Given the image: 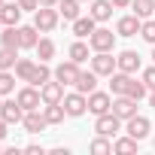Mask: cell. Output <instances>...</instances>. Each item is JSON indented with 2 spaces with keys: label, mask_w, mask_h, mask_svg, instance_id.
I'll return each mask as SVG.
<instances>
[{
  "label": "cell",
  "mask_w": 155,
  "mask_h": 155,
  "mask_svg": "<svg viewBox=\"0 0 155 155\" xmlns=\"http://www.w3.org/2000/svg\"><path fill=\"white\" fill-rule=\"evenodd\" d=\"M88 49H91L88 43H82V40H76V43L70 46V58H73L76 64H82V61H91V58H88Z\"/></svg>",
  "instance_id": "28"
},
{
  "label": "cell",
  "mask_w": 155,
  "mask_h": 155,
  "mask_svg": "<svg viewBox=\"0 0 155 155\" xmlns=\"http://www.w3.org/2000/svg\"><path fill=\"white\" fill-rule=\"evenodd\" d=\"M40 31H37V25H25V28H18V40H21V49H37V43H40V37H37Z\"/></svg>",
  "instance_id": "21"
},
{
  "label": "cell",
  "mask_w": 155,
  "mask_h": 155,
  "mask_svg": "<svg viewBox=\"0 0 155 155\" xmlns=\"http://www.w3.org/2000/svg\"><path fill=\"white\" fill-rule=\"evenodd\" d=\"M43 116H46L49 125H61L67 110H64V104H43Z\"/></svg>",
  "instance_id": "22"
},
{
  "label": "cell",
  "mask_w": 155,
  "mask_h": 155,
  "mask_svg": "<svg viewBox=\"0 0 155 155\" xmlns=\"http://www.w3.org/2000/svg\"><path fill=\"white\" fill-rule=\"evenodd\" d=\"M128 82H131V73L116 70V73L110 76V88H113V94H125V91H128Z\"/></svg>",
  "instance_id": "24"
},
{
  "label": "cell",
  "mask_w": 155,
  "mask_h": 155,
  "mask_svg": "<svg viewBox=\"0 0 155 155\" xmlns=\"http://www.w3.org/2000/svg\"><path fill=\"white\" fill-rule=\"evenodd\" d=\"M116 64H119V70H125V73H137L140 70V55L137 52H131V49H125V52H119V58H116Z\"/></svg>",
  "instance_id": "14"
},
{
  "label": "cell",
  "mask_w": 155,
  "mask_h": 155,
  "mask_svg": "<svg viewBox=\"0 0 155 155\" xmlns=\"http://www.w3.org/2000/svg\"><path fill=\"white\" fill-rule=\"evenodd\" d=\"M88 152H91V155H110V152H113V143H110V137L97 134V140H91Z\"/></svg>",
  "instance_id": "27"
},
{
  "label": "cell",
  "mask_w": 155,
  "mask_h": 155,
  "mask_svg": "<svg viewBox=\"0 0 155 155\" xmlns=\"http://www.w3.org/2000/svg\"><path fill=\"white\" fill-rule=\"evenodd\" d=\"M149 104H152V107H155V88H152V91H149Z\"/></svg>",
  "instance_id": "42"
},
{
  "label": "cell",
  "mask_w": 155,
  "mask_h": 155,
  "mask_svg": "<svg viewBox=\"0 0 155 155\" xmlns=\"http://www.w3.org/2000/svg\"><path fill=\"white\" fill-rule=\"evenodd\" d=\"M21 125H25V131H28V134H40V131H43L49 122H46V116H43L40 110H31V113H25Z\"/></svg>",
  "instance_id": "15"
},
{
  "label": "cell",
  "mask_w": 155,
  "mask_h": 155,
  "mask_svg": "<svg viewBox=\"0 0 155 155\" xmlns=\"http://www.w3.org/2000/svg\"><path fill=\"white\" fill-rule=\"evenodd\" d=\"M137 104H140V101H134V97H128V94H116V97H113V113H116L122 122H128L131 116H137Z\"/></svg>",
  "instance_id": "7"
},
{
  "label": "cell",
  "mask_w": 155,
  "mask_h": 155,
  "mask_svg": "<svg viewBox=\"0 0 155 155\" xmlns=\"http://www.w3.org/2000/svg\"><path fill=\"white\" fill-rule=\"evenodd\" d=\"M125 94H128V97H134V101H143V97L149 94V88H146V82H143V79H131Z\"/></svg>",
  "instance_id": "32"
},
{
  "label": "cell",
  "mask_w": 155,
  "mask_h": 155,
  "mask_svg": "<svg viewBox=\"0 0 155 155\" xmlns=\"http://www.w3.org/2000/svg\"><path fill=\"white\" fill-rule=\"evenodd\" d=\"M131 9H134V15L149 18V15L155 12V0H131Z\"/></svg>",
  "instance_id": "29"
},
{
  "label": "cell",
  "mask_w": 155,
  "mask_h": 155,
  "mask_svg": "<svg viewBox=\"0 0 155 155\" xmlns=\"http://www.w3.org/2000/svg\"><path fill=\"white\" fill-rule=\"evenodd\" d=\"M0 25H3V21H0Z\"/></svg>",
  "instance_id": "47"
},
{
  "label": "cell",
  "mask_w": 155,
  "mask_h": 155,
  "mask_svg": "<svg viewBox=\"0 0 155 155\" xmlns=\"http://www.w3.org/2000/svg\"><path fill=\"white\" fill-rule=\"evenodd\" d=\"M6 134H9V122H6L3 116H0V143L6 140Z\"/></svg>",
  "instance_id": "38"
},
{
  "label": "cell",
  "mask_w": 155,
  "mask_h": 155,
  "mask_svg": "<svg viewBox=\"0 0 155 155\" xmlns=\"http://www.w3.org/2000/svg\"><path fill=\"white\" fill-rule=\"evenodd\" d=\"M64 110H67V116H73V119H79L85 110H88V94H82V91H73V94H64Z\"/></svg>",
  "instance_id": "4"
},
{
  "label": "cell",
  "mask_w": 155,
  "mask_h": 155,
  "mask_svg": "<svg viewBox=\"0 0 155 155\" xmlns=\"http://www.w3.org/2000/svg\"><path fill=\"white\" fill-rule=\"evenodd\" d=\"M113 6L116 9H125V6H131V0H113Z\"/></svg>",
  "instance_id": "40"
},
{
  "label": "cell",
  "mask_w": 155,
  "mask_h": 155,
  "mask_svg": "<svg viewBox=\"0 0 155 155\" xmlns=\"http://www.w3.org/2000/svg\"><path fill=\"white\" fill-rule=\"evenodd\" d=\"M58 12L67 21H76L79 18V0H58Z\"/></svg>",
  "instance_id": "25"
},
{
  "label": "cell",
  "mask_w": 155,
  "mask_h": 155,
  "mask_svg": "<svg viewBox=\"0 0 155 155\" xmlns=\"http://www.w3.org/2000/svg\"><path fill=\"white\" fill-rule=\"evenodd\" d=\"M88 15H91L94 21H107V18H113V0H91Z\"/></svg>",
  "instance_id": "17"
},
{
  "label": "cell",
  "mask_w": 155,
  "mask_h": 155,
  "mask_svg": "<svg viewBox=\"0 0 155 155\" xmlns=\"http://www.w3.org/2000/svg\"><path fill=\"white\" fill-rule=\"evenodd\" d=\"M21 6L18 3H3V6H0V21H3V28L6 25H18V18H21Z\"/></svg>",
  "instance_id": "20"
},
{
  "label": "cell",
  "mask_w": 155,
  "mask_h": 155,
  "mask_svg": "<svg viewBox=\"0 0 155 155\" xmlns=\"http://www.w3.org/2000/svg\"><path fill=\"white\" fill-rule=\"evenodd\" d=\"M0 116H3L9 125H18V122L25 119V110H21L18 101H3V107H0Z\"/></svg>",
  "instance_id": "16"
},
{
  "label": "cell",
  "mask_w": 155,
  "mask_h": 155,
  "mask_svg": "<svg viewBox=\"0 0 155 155\" xmlns=\"http://www.w3.org/2000/svg\"><path fill=\"white\" fill-rule=\"evenodd\" d=\"M0 152H3V143H0Z\"/></svg>",
  "instance_id": "45"
},
{
  "label": "cell",
  "mask_w": 155,
  "mask_h": 155,
  "mask_svg": "<svg viewBox=\"0 0 155 155\" xmlns=\"http://www.w3.org/2000/svg\"><path fill=\"white\" fill-rule=\"evenodd\" d=\"M116 37L119 34H113L110 28H94V34L88 37V46H91V52H113L116 49Z\"/></svg>",
  "instance_id": "2"
},
{
  "label": "cell",
  "mask_w": 155,
  "mask_h": 155,
  "mask_svg": "<svg viewBox=\"0 0 155 155\" xmlns=\"http://www.w3.org/2000/svg\"><path fill=\"white\" fill-rule=\"evenodd\" d=\"M0 107H3V94H0Z\"/></svg>",
  "instance_id": "44"
},
{
  "label": "cell",
  "mask_w": 155,
  "mask_h": 155,
  "mask_svg": "<svg viewBox=\"0 0 155 155\" xmlns=\"http://www.w3.org/2000/svg\"><path fill=\"white\" fill-rule=\"evenodd\" d=\"M15 49H6V46H0V70H9V67H15Z\"/></svg>",
  "instance_id": "34"
},
{
  "label": "cell",
  "mask_w": 155,
  "mask_h": 155,
  "mask_svg": "<svg viewBox=\"0 0 155 155\" xmlns=\"http://www.w3.org/2000/svg\"><path fill=\"white\" fill-rule=\"evenodd\" d=\"M94 28H97V21H94L91 15H85V18L79 15V18L73 21V34H76V40H85V37H91V34H94Z\"/></svg>",
  "instance_id": "18"
},
{
  "label": "cell",
  "mask_w": 155,
  "mask_h": 155,
  "mask_svg": "<svg viewBox=\"0 0 155 155\" xmlns=\"http://www.w3.org/2000/svg\"><path fill=\"white\" fill-rule=\"evenodd\" d=\"M152 64H155V46H152Z\"/></svg>",
  "instance_id": "43"
},
{
  "label": "cell",
  "mask_w": 155,
  "mask_h": 155,
  "mask_svg": "<svg viewBox=\"0 0 155 155\" xmlns=\"http://www.w3.org/2000/svg\"><path fill=\"white\" fill-rule=\"evenodd\" d=\"M25 152H28V155H43V146H28Z\"/></svg>",
  "instance_id": "39"
},
{
  "label": "cell",
  "mask_w": 155,
  "mask_h": 155,
  "mask_svg": "<svg viewBox=\"0 0 155 155\" xmlns=\"http://www.w3.org/2000/svg\"><path fill=\"white\" fill-rule=\"evenodd\" d=\"M34 67H37V64H34L31 58H18V61H15V76H18L21 82H28L31 73H34Z\"/></svg>",
  "instance_id": "30"
},
{
  "label": "cell",
  "mask_w": 155,
  "mask_h": 155,
  "mask_svg": "<svg viewBox=\"0 0 155 155\" xmlns=\"http://www.w3.org/2000/svg\"><path fill=\"white\" fill-rule=\"evenodd\" d=\"M140 25H143L140 15H122V18L116 21V34H119V37H137V34H140Z\"/></svg>",
  "instance_id": "10"
},
{
  "label": "cell",
  "mask_w": 155,
  "mask_h": 155,
  "mask_svg": "<svg viewBox=\"0 0 155 155\" xmlns=\"http://www.w3.org/2000/svg\"><path fill=\"white\" fill-rule=\"evenodd\" d=\"M140 37H143L146 43L155 46V18H143V25H140Z\"/></svg>",
  "instance_id": "35"
},
{
  "label": "cell",
  "mask_w": 155,
  "mask_h": 155,
  "mask_svg": "<svg viewBox=\"0 0 155 155\" xmlns=\"http://www.w3.org/2000/svg\"><path fill=\"white\" fill-rule=\"evenodd\" d=\"M49 79H52V70H49V61H40V64L34 67V73H31L28 85H37V88H43V85H46Z\"/></svg>",
  "instance_id": "19"
},
{
  "label": "cell",
  "mask_w": 155,
  "mask_h": 155,
  "mask_svg": "<svg viewBox=\"0 0 155 155\" xmlns=\"http://www.w3.org/2000/svg\"><path fill=\"white\" fill-rule=\"evenodd\" d=\"M58 18H61V12H58L55 6H40V9L34 12V25H37L40 34L55 31V28H58Z\"/></svg>",
  "instance_id": "1"
},
{
  "label": "cell",
  "mask_w": 155,
  "mask_h": 155,
  "mask_svg": "<svg viewBox=\"0 0 155 155\" xmlns=\"http://www.w3.org/2000/svg\"><path fill=\"white\" fill-rule=\"evenodd\" d=\"M149 128H152V125H149V119H146V116H131L125 131H128L134 140H146V137H149Z\"/></svg>",
  "instance_id": "11"
},
{
  "label": "cell",
  "mask_w": 155,
  "mask_h": 155,
  "mask_svg": "<svg viewBox=\"0 0 155 155\" xmlns=\"http://www.w3.org/2000/svg\"><path fill=\"white\" fill-rule=\"evenodd\" d=\"M88 113H94V116L113 113V97H110L107 91H91V94H88Z\"/></svg>",
  "instance_id": "9"
},
{
  "label": "cell",
  "mask_w": 155,
  "mask_h": 155,
  "mask_svg": "<svg viewBox=\"0 0 155 155\" xmlns=\"http://www.w3.org/2000/svg\"><path fill=\"white\" fill-rule=\"evenodd\" d=\"M140 79H143V82H146V88H149V91H152V88H155V64H152V67H146V70H143V76H140Z\"/></svg>",
  "instance_id": "36"
},
{
  "label": "cell",
  "mask_w": 155,
  "mask_h": 155,
  "mask_svg": "<svg viewBox=\"0 0 155 155\" xmlns=\"http://www.w3.org/2000/svg\"><path fill=\"white\" fill-rule=\"evenodd\" d=\"M15 3H18L25 12H37V9H40V0H15Z\"/></svg>",
  "instance_id": "37"
},
{
  "label": "cell",
  "mask_w": 155,
  "mask_h": 155,
  "mask_svg": "<svg viewBox=\"0 0 155 155\" xmlns=\"http://www.w3.org/2000/svg\"><path fill=\"white\" fill-rule=\"evenodd\" d=\"M137 143H140V140H134L131 134H128V137H119V140L113 143V152H119V155H134V152H137Z\"/></svg>",
  "instance_id": "26"
},
{
  "label": "cell",
  "mask_w": 155,
  "mask_h": 155,
  "mask_svg": "<svg viewBox=\"0 0 155 155\" xmlns=\"http://www.w3.org/2000/svg\"><path fill=\"white\" fill-rule=\"evenodd\" d=\"M73 88H76V91H82V94L97 91V73H94V70H79V79H76Z\"/></svg>",
  "instance_id": "13"
},
{
  "label": "cell",
  "mask_w": 155,
  "mask_h": 155,
  "mask_svg": "<svg viewBox=\"0 0 155 155\" xmlns=\"http://www.w3.org/2000/svg\"><path fill=\"white\" fill-rule=\"evenodd\" d=\"M40 6H58V0H40Z\"/></svg>",
  "instance_id": "41"
},
{
  "label": "cell",
  "mask_w": 155,
  "mask_h": 155,
  "mask_svg": "<svg viewBox=\"0 0 155 155\" xmlns=\"http://www.w3.org/2000/svg\"><path fill=\"white\" fill-rule=\"evenodd\" d=\"M15 91V76L9 73V70H0V94H12Z\"/></svg>",
  "instance_id": "33"
},
{
  "label": "cell",
  "mask_w": 155,
  "mask_h": 155,
  "mask_svg": "<svg viewBox=\"0 0 155 155\" xmlns=\"http://www.w3.org/2000/svg\"><path fill=\"white\" fill-rule=\"evenodd\" d=\"M0 6H3V0H0Z\"/></svg>",
  "instance_id": "46"
},
{
  "label": "cell",
  "mask_w": 155,
  "mask_h": 155,
  "mask_svg": "<svg viewBox=\"0 0 155 155\" xmlns=\"http://www.w3.org/2000/svg\"><path fill=\"white\" fill-rule=\"evenodd\" d=\"M15 101L21 104V110H25V113H31V110H40L43 94H40V88H37V85H25V88L15 94Z\"/></svg>",
  "instance_id": "6"
},
{
  "label": "cell",
  "mask_w": 155,
  "mask_h": 155,
  "mask_svg": "<svg viewBox=\"0 0 155 155\" xmlns=\"http://www.w3.org/2000/svg\"><path fill=\"white\" fill-rule=\"evenodd\" d=\"M91 70H94L97 76H113V73L119 70V64H116L113 52H94V58H91Z\"/></svg>",
  "instance_id": "3"
},
{
  "label": "cell",
  "mask_w": 155,
  "mask_h": 155,
  "mask_svg": "<svg viewBox=\"0 0 155 155\" xmlns=\"http://www.w3.org/2000/svg\"><path fill=\"white\" fill-rule=\"evenodd\" d=\"M55 79L64 82V85H76V79H79V64H76L73 58L61 61V64L55 67Z\"/></svg>",
  "instance_id": "5"
},
{
  "label": "cell",
  "mask_w": 155,
  "mask_h": 155,
  "mask_svg": "<svg viewBox=\"0 0 155 155\" xmlns=\"http://www.w3.org/2000/svg\"><path fill=\"white\" fill-rule=\"evenodd\" d=\"M37 55H40V61H52V58H55V43H52L49 37H40V43H37Z\"/></svg>",
  "instance_id": "31"
},
{
  "label": "cell",
  "mask_w": 155,
  "mask_h": 155,
  "mask_svg": "<svg viewBox=\"0 0 155 155\" xmlns=\"http://www.w3.org/2000/svg\"><path fill=\"white\" fill-rule=\"evenodd\" d=\"M0 46H6V49H21V40H18V25H6V31L0 34Z\"/></svg>",
  "instance_id": "23"
},
{
  "label": "cell",
  "mask_w": 155,
  "mask_h": 155,
  "mask_svg": "<svg viewBox=\"0 0 155 155\" xmlns=\"http://www.w3.org/2000/svg\"><path fill=\"white\" fill-rule=\"evenodd\" d=\"M94 131H97V134H104V137H116V134L122 131V119H119L116 113H104V116H97Z\"/></svg>",
  "instance_id": "8"
},
{
  "label": "cell",
  "mask_w": 155,
  "mask_h": 155,
  "mask_svg": "<svg viewBox=\"0 0 155 155\" xmlns=\"http://www.w3.org/2000/svg\"><path fill=\"white\" fill-rule=\"evenodd\" d=\"M40 94H43V104H61V101H64V82H58V79L52 82V79H49V82L40 88Z\"/></svg>",
  "instance_id": "12"
}]
</instances>
